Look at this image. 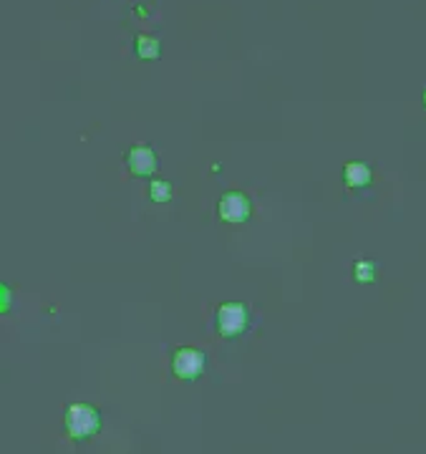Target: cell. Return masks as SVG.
Here are the masks:
<instances>
[{"label": "cell", "mask_w": 426, "mask_h": 454, "mask_svg": "<svg viewBox=\"0 0 426 454\" xmlns=\"http://www.w3.org/2000/svg\"><path fill=\"white\" fill-rule=\"evenodd\" d=\"M64 424L71 439L84 442V439H91L93 434L101 431V412L91 404H71L66 409Z\"/></svg>", "instance_id": "6da1fadb"}, {"label": "cell", "mask_w": 426, "mask_h": 454, "mask_svg": "<svg viewBox=\"0 0 426 454\" xmlns=\"http://www.w3.org/2000/svg\"><path fill=\"white\" fill-rule=\"evenodd\" d=\"M250 326V313L248 305L230 300V303H222L217 308V334L222 339H237L248 331Z\"/></svg>", "instance_id": "7a4b0ae2"}, {"label": "cell", "mask_w": 426, "mask_h": 454, "mask_svg": "<svg viewBox=\"0 0 426 454\" xmlns=\"http://www.w3.org/2000/svg\"><path fill=\"white\" fill-rule=\"evenodd\" d=\"M207 368V356L200 348H179L172 356V371L182 381H197Z\"/></svg>", "instance_id": "3957f363"}, {"label": "cell", "mask_w": 426, "mask_h": 454, "mask_svg": "<svg viewBox=\"0 0 426 454\" xmlns=\"http://www.w3.org/2000/svg\"><path fill=\"white\" fill-rule=\"evenodd\" d=\"M217 212L227 225H242L253 215V202L245 192H227V195L219 197Z\"/></svg>", "instance_id": "277c9868"}, {"label": "cell", "mask_w": 426, "mask_h": 454, "mask_svg": "<svg viewBox=\"0 0 426 454\" xmlns=\"http://www.w3.org/2000/svg\"><path fill=\"white\" fill-rule=\"evenodd\" d=\"M127 167L137 177H149L159 167V159H156L151 147H132L127 154Z\"/></svg>", "instance_id": "5b68a950"}, {"label": "cell", "mask_w": 426, "mask_h": 454, "mask_svg": "<svg viewBox=\"0 0 426 454\" xmlns=\"http://www.w3.org/2000/svg\"><path fill=\"white\" fill-rule=\"evenodd\" d=\"M374 174H371V167L366 161H348L346 167H343V182L351 187V190H363V187H369Z\"/></svg>", "instance_id": "8992f818"}, {"label": "cell", "mask_w": 426, "mask_h": 454, "mask_svg": "<svg viewBox=\"0 0 426 454\" xmlns=\"http://www.w3.org/2000/svg\"><path fill=\"white\" fill-rule=\"evenodd\" d=\"M134 46H137V56L142 61H154V58L161 56V46L156 38H149V35H137L134 40Z\"/></svg>", "instance_id": "52a82bcc"}, {"label": "cell", "mask_w": 426, "mask_h": 454, "mask_svg": "<svg viewBox=\"0 0 426 454\" xmlns=\"http://www.w3.org/2000/svg\"><path fill=\"white\" fill-rule=\"evenodd\" d=\"M172 197H174L172 182H167V179H151V184H149V200L151 202H156V205H167Z\"/></svg>", "instance_id": "ba28073f"}, {"label": "cell", "mask_w": 426, "mask_h": 454, "mask_svg": "<svg viewBox=\"0 0 426 454\" xmlns=\"http://www.w3.org/2000/svg\"><path fill=\"white\" fill-rule=\"evenodd\" d=\"M376 268L379 265L374 260H356L353 263V280L356 283H374L376 280Z\"/></svg>", "instance_id": "9c48e42d"}, {"label": "cell", "mask_w": 426, "mask_h": 454, "mask_svg": "<svg viewBox=\"0 0 426 454\" xmlns=\"http://www.w3.org/2000/svg\"><path fill=\"white\" fill-rule=\"evenodd\" d=\"M424 106H426V91H424Z\"/></svg>", "instance_id": "30bf717a"}]
</instances>
